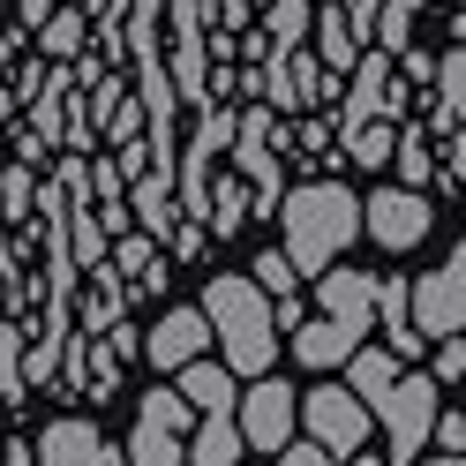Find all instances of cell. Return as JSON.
<instances>
[{"mask_svg":"<svg viewBox=\"0 0 466 466\" xmlns=\"http://www.w3.org/2000/svg\"><path fill=\"white\" fill-rule=\"evenodd\" d=\"M0 166H8V151H0Z\"/></svg>","mask_w":466,"mask_h":466,"instance_id":"cell-43","label":"cell"},{"mask_svg":"<svg viewBox=\"0 0 466 466\" xmlns=\"http://www.w3.org/2000/svg\"><path fill=\"white\" fill-rule=\"evenodd\" d=\"M15 53H23V38H15V31H0V76L15 68Z\"/></svg>","mask_w":466,"mask_h":466,"instance_id":"cell-38","label":"cell"},{"mask_svg":"<svg viewBox=\"0 0 466 466\" xmlns=\"http://www.w3.org/2000/svg\"><path fill=\"white\" fill-rule=\"evenodd\" d=\"M429 226H436V211H429V196L421 188H376L369 203H361V233H376L391 256H406V248H421L429 241Z\"/></svg>","mask_w":466,"mask_h":466,"instance_id":"cell-8","label":"cell"},{"mask_svg":"<svg viewBox=\"0 0 466 466\" xmlns=\"http://www.w3.org/2000/svg\"><path fill=\"white\" fill-rule=\"evenodd\" d=\"M83 46H91V15H83L76 0H61V8L38 23V53H46V61H76Z\"/></svg>","mask_w":466,"mask_h":466,"instance_id":"cell-19","label":"cell"},{"mask_svg":"<svg viewBox=\"0 0 466 466\" xmlns=\"http://www.w3.org/2000/svg\"><path fill=\"white\" fill-rule=\"evenodd\" d=\"M399 61H406V76H414V83H436V61H429V53H399Z\"/></svg>","mask_w":466,"mask_h":466,"instance_id":"cell-37","label":"cell"},{"mask_svg":"<svg viewBox=\"0 0 466 466\" xmlns=\"http://www.w3.org/2000/svg\"><path fill=\"white\" fill-rule=\"evenodd\" d=\"M421 8V0H384V15H414Z\"/></svg>","mask_w":466,"mask_h":466,"instance_id":"cell-40","label":"cell"},{"mask_svg":"<svg viewBox=\"0 0 466 466\" xmlns=\"http://www.w3.org/2000/svg\"><path fill=\"white\" fill-rule=\"evenodd\" d=\"M233 421H241V444L248 451H279L286 436L301 429V391L286 384V376H248V391L233 399Z\"/></svg>","mask_w":466,"mask_h":466,"instance_id":"cell-6","label":"cell"},{"mask_svg":"<svg viewBox=\"0 0 466 466\" xmlns=\"http://www.w3.org/2000/svg\"><path fill=\"white\" fill-rule=\"evenodd\" d=\"M429 436H436V444H444V451H466V414H444V406H436Z\"/></svg>","mask_w":466,"mask_h":466,"instance_id":"cell-33","label":"cell"},{"mask_svg":"<svg viewBox=\"0 0 466 466\" xmlns=\"http://www.w3.org/2000/svg\"><path fill=\"white\" fill-rule=\"evenodd\" d=\"M181 459H188V466H241V459H248L241 421H233V414H196V421H188Z\"/></svg>","mask_w":466,"mask_h":466,"instance_id":"cell-14","label":"cell"},{"mask_svg":"<svg viewBox=\"0 0 466 466\" xmlns=\"http://www.w3.org/2000/svg\"><path fill=\"white\" fill-rule=\"evenodd\" d=\"M316 309H324V324H339L346 339H369L376 331V271H316Z\"/></svg>","mask_w":466,"mask_h":466,"instance_id":"cell-10","label":"cell"},{"mask_svg":"<svg viewBox=\"0 0 466 466\" xmlns=\"http://www.w3.org/2000/svg\"><path fill=\"white\" fill-rule=\"evenodd\" d=\"M271 218L286 226V264H294V271H324V264L346 256V241L361 233V196L339 188V181H301V188L279 196Z\"/></svg>","mask_w":466,"mask_h":466,"instance_id":"cell-3","label":"cell"},{"mask_svg":"<svg viewBox=\"0 0 466 466\" xmlns=\"http://www.w3.org/2000/svg\"><path fill=\"white\" fill-rule=\"evenodd\" d=\"M346 354H354V339H346L339 324H324V316H316V324L301 316L294 324V361L301 369H346Z\"/></svg>","mask_w":466,"mask_h":466,"instance_id":"cell-18","label":"cell"},{"mask_svg":"<svg viewBox=\"0 0 466 466\" xmlns=\"http://www.w3.org/2000/svg\"><path fill=\"white\" fill-rule=\"evenodd\" d=\"M31 188H38V166H0V218H31Z\"/></svg>","mask_w":466,"mask_h":466,"instance_id":"cell-26","label":"cell"},{"mask_svg":"<svg viewBox=\"0 0 466 466\" xmlns=\"http://www.w3.org/2000/svg\"><path fill=\"white\" fill-rule=\"evenodd\" d=\"M0 466H15V459H8V436H0Z\"/></svg>","mask_w":466,"mask_h":466,"instance_id":"cell-42","label":"cell"},{"mask_svg":"<svg viewBox=\"0 0 466 466\" xmlns=\"http://www.w3.org/2000/svg\"><path fill=\"white\" fill-rule=\"evenodd\" d=\"M429 376H436V384H459V376H466V339H459V331H451V339H436Z\"/></svg>","mask_w":466,"mask_h":466,"instance_id":"cell-30","label":"cell"},{"mask_svg":"<svg viewBox=\"0 0 466 466\" xmlns=\"http://www.w3.org/2000/svg\"><path fill=\"white\" fill-rule=\"evenodd\" d=\"M188 421H196V406L181 399V391H143V406H136V429H128V444H121V459L128 466H181V444H188Z\"/></svg>","mask_w":466,"mask_h":466,"instance_id":"cell-4","label":"cell"},{"mask_svg":"<svg viewBox=\"0 0 466 466\" xmlns=\"http://www.w3.org/2000/svg\"><path fill=\"white\" fill-rule=\"evenodd\" d=\"M15 158H23V166H38V158H53V151H46V143L31 136V121H23V128H15Z\"/></svg>","mask_w":466,"mask_h":466,"instance_id":"cell-35","label":"cell"},{"mask_svg":"<svg viewBox=\"0 0 466 466\" xmlns=\"http://www.w3.org/2000/svg\"><path fill=\"white\" fill-rule=\"evenodd\" d=\"M346 466H384V459H369V451H354V459H346Z\"/></svg>","mask_w":466,"mask_h":466,"instance_id":"cell-41","label":"cell"},{"mask_svg":"<svg viewBox=\"0 0 466 466\" xmlns=\"http://www.w3.org/2000/svg\"><path fill=\"white\" fill-rule=\"evenodd\" d=\"M286 158H331V121H301L294 143H286Z\"/></svg>","mask_w":466,"mask_h":466,"instance_id":"cell-31","label":"cell"},{"mask_svg":"<svg viewBox=\"0 0 466 466\" xmlns=\"http://www.w3.org/2000/svg\"><path fill=\"white\" fill-rule=\"evenodd\" d=\"M248 279H256V286H264V294L279 301V294H294V279H301V271L286 264V248H264V256L248 264Z\"/></svg>","mask_w":466,"mask_h":466,"instance_id":"cell-28","label":"cell"},{"mask_svg":"<svg viewBox=\"0 0 466 466\" xmlns=\"http://www.w3.org/2000/svg\"><path fill=\"white\" fill-rule=\"evenodd\" d=\"M31 466H128V459H121V444H106V436H98V421L61 414V421H46V429H38Z\"/></svg>","mask_w":466,"mask_h":466,"instance_id":"cell-11","label":"cell"},{"mask_svg":"<svg viewBox=\"0 0 466 466\" xmlns=\"http://www.w3.org/2000/svg\"><path fill=\"white\" fill-rule=\"evenodd\" d=\"M309 38H316V61H324L331 76H346V68L361 61V38L346 31V15H339V0H331V8H309Z\"/></svg>","mask_w":466,"mask_h":466,"instance_id":"cell-17","label":"cell"},{"mask_svg":"<svg viewBox=\"0 0 466 466\" xmlns=\"http://www.w3.org/2000/svg\"><path fill=\"white\" fill-rule=\"evenodd\" d=\"M23 331L31 324H0V406H23Z\"/></svg>","mask_w":466,"mask_h":466,"instance_id":"cell-25","label":"cell"},{"mask_svg":"<svg viewBox=\"0 0 466 466\" xmlns=\"http://www.w3.org/2000/svg\"><path fill=\"white\" fill-rule=\"evenodd\" d=\"M211 354V324H203V309H166L151 331H143V361H151L158 376H173L181 361Z\"/></svg>","mask_w":466,"mask_h":466,"instance_id":"cell-12","label":"cell"},{"mask_svg":"<svg viewBox=\"0 0 466 466\" xmlns=\"http://www.w3.org/2000/svg\"><path fill=\"white\" fill-rule=\"evenodd\" d=\"M339 143H346V158H354V166H391V143H399V121H384V113H376V121H361V128H346Z\"/></svg>","mask_w":466,"mask_h":466,"instance_id":"cell-23","label":"cell"},{"mask_svg":"<svg viewBox=\"0 0 466 466\" xmlns=\"http://www.w3.org/2000/svg\"><path fill=\"white\" fill-rule=\"evenodd\" d=\"M173 391H181L196 414H233V399H241L233 369H226V361H211V354H196V361H181V369H173Z\"/></svg>","mask_w":466,"mask_h":466,"instance_id":"cell-13","label":"cell"},{"mask_svg":"<svg viewBox=\"0 0 466 466\" xmlns=\"http://www.w3.org/2000/svg\"><path fill=\"white\" fill-rule=\"evenodd\" d=\"M106 248H113V233L98 226V211H91V196H83V203H68V256H76V271H91V264H106Z\"/></svg>","mask_w":466,"mask_h":466,"instance_id":"cell-21","label":"cell"},{"mask_svg":"<svg viewBox=\"0 0 466 466\" xmlns=\"http://www.w3.org/2000/svg\"><path fill=\"white\" fill-rule=\"evenodd\" d=\"M301 436H316L331 459H354V451H369V436H376V414L361 406V391L354 384H324V391H301Z\"/></svg>","mask_w":466,"mask_h":466,"instance_id":"cell-5","label":"cell"},{"mask_svg":"<svg viewBox=\"0 0 466 466\" xmlns=\"http://www.w3.org/2000/svg\"><path fill=\"white\" fill-rule=\"evenodd\" d=\"M113 151H121V158H113V166H121V181H136V173H151V143H113Z\"/></svg>","mask_w":466,"mask_h":466,"instance_id":"cell-34","label":"cell"},{"mask_svg":"<svg viewBox=\"0 0 466 466\" xmlns=\"http://www.w3.org/2000/svg\"><path fill=\"white\" fill-rule=\"evenodd\" d=\"M436 121L444 128L466 121V46H451L444 61H436Z\"/></svg>","mask_w":466,"mask_h":466,"instance_id":"cell-22","label":"cell"},{"mask_svg":"<svg viewBox=\"0 0 466 466\" xmlns=\"http://www.w3.org/2000/svg\"><path fill=\"white\" fill-rule=\"evenodd\" d=\"M98 136H106V143H136V136H143V98H121V106L98 121Z\"/></svg>","mask_w":466,"mask_h":466,"instance_id":"cell-29","label":"cell"},{"mask_svg":"<svg viewBox=\"0 0 466 466\" xmlns=\"http://www.w3.org/2000/svg\"><path fill=\"white\" fill-rule=\"evenodd\" d=\"M309 8L316 0H264V61H279V53H294L301 38H309Z\"/></svg>","mask_w":466,"mask_h":466,"instance_id":"cell-20","label":"cell"},{"mask_svg":"<svg viewBox=\"0 0 466 466\" xmlns=\"http://www.w3.org/2000/svg\"><path fill=\"white\" fill-rule=\"evenodd\" d=\"M399 121V91H391V53L376 46V53H361L354 68H346V98H339V113H331V143L346 136V128H361V121Z\"/></svg>","mask_w":466,"mask_h":466,"instance_id":"cell-9","label":"cell"},{"mask_svg":"<svg viewBox=\"0 0 466 466\" xmlns=\"http://www.w3.org/2000/svg\"><path fill=\"white\" fill-rule=\"evenodd\" d=\"M414 466H466V451H436V459H414Z\"/></svg>","mask_w":466,"mask_h":466,"instance_id":"cell-39","label":"cell"},{"mask_svg":"<svg viewBox=\"0 0 466 466\" xmlns=\"http://www.w3.org/2000/svg\"><path fill=\"white\" fill-rule=\"evenodd\" d=\"M406 316H414L421 339H451V331L466 324V241H459L436 271H421L414 286H406Z\"/></svg>","mask_w":466,"mask_h":466,"instance_id":"cell-7","label":"cell"},{"mask_svg":"<svg viewBox=\"0 0 466 466\" xmlns=\"http://www.w3.org/2000/svg\"><path fill=\"white\" fill-rule=\"evenodd\" d=\"M203 324H211V346L233 376H264L279 361V324H271V294L241 271H218L203 286Z\"/></svg>","mask_w":466,"mask_h":466,"instance_id":"cell-2","label":"cell"},{"mask_svg":"<svg viewBox=\"0 0 466 466\" xmlns=\"http://www.w3.org/2000/svg\"><path fill=\"white\" fill-rule=\"evenodd\" d=\"M279 466H339V459H331L324 444H316V436H301V429H294V436L279 444Z\"/></svg>","mask_w":466,"mask_h":466,"instance_id":"cell-32","label":"cell"},{"mask_svg":"<svg viewBox=\"0 0 466 466\" xmlns=\"http://www.w3.org/2000/svg\"><path fill=\"white\" fill-rule=\"evenodd\" d=\"M203 226H211L218 241H226V233H241L248 226V181H218L211 203H203Z\"/></svg>","mask_w":466,"mask_h":466,"instance_id":"cell-24","label":"cell"},{"mask_svg":"<svg viewBox=\"0 0 466 466\" xmlns=\"http://www.w3.org/2000/svg\"><path fill=\"white\" fill-rule=\"evenodd\" d=\"M346 384L361 391V406L376 414V429L391 436V459L414 466L421 444H429V421H436V399H444V384H436L429 369H399L391 346H354L346 354Z\"/></svg>","mask_w":466,"mask_h":466,"instance_id":"cell-1","label":"cell"},{"mask_svg":"<svg viewBox=\"0 0 466 466\" xmlns=\"http://www.w3.org/2000/svg\"><path fill=\"white\" fill-rule=\"evenodd\" d=\"M376 324H384V346L399 361H421V331H414V316H406V279H376Z\"/></svg>","mask_w":466,"mask_h":466,"instance_id":"cell-16","label":"cell"},{"mask_svg":"<svg viewBox=\"0 0 466 466\" xmlns=\"http://www.w3.org/2000/svg\"><path fill=\"white\" fill-rule=\"evenodd\" d=\"M391 158H399V181H406V188H421V181H429V136H421V128H399Z\"/></svg>","mask_w":466,"mask_h":466,"instance_id":"cell-27","label":"cell"},{"mask_svg":"<svg viewBox=\"0 0 466 466\" xmlns=\"http://www.w3.org/2000/svg\"><path fill=\"white\" fill-rule=\"evenodd\" d=\"M106 264L121 279H136V294H158V286H166V248L151 241V233H113Z\"/></svg>","mask_w":466,"mask_h":466,"instance_id":"cell-15","label":"cell"},{"mask_svg":"<svg viewBox=\"0 0 466 466\" xmlns=\"http://www.w3.org/2000/svg\"><path fill=\"white\" fill-rule=\"evenodd\" d=\"M15 8H23V31H38V23H46L53 8H61V0H15Z\"/></svg>","mask_w":466,"mask_h":466,"instance_id":"cell-36","label":"cell"}]
</instances>
